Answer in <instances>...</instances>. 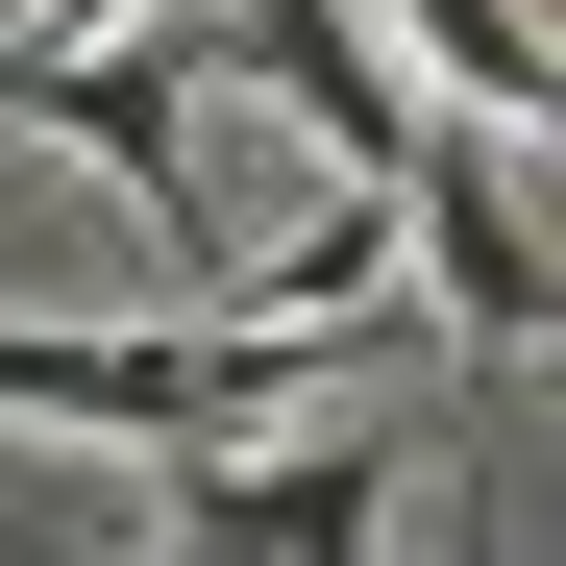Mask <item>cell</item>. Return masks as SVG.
Here are the masks:
<instances>
[{"label":"cell","instance_id":"cell-7","mask_svg":"<svg viewBox=\"0 0 566 566\" xmlns=\"http://www.w3.org/2000/svg\"><path fill=\"white\" fill-rule=\"evenodd\" d=\"M0 566H50V542H25V517H0Z\"/></svg>","mask_w":566,"mask_h":566},{"label":"cell","instance_id":"cell-6","mask_svg":"<svg viewBox=\"0 0 566 566\" xmlns=\"http://www.w3.org/2000/svg\"><path fill=\"white\" fill-rule=\"evenodd\" d=\"M148 25V0H25V50H124Z\"/></svg>","mask_w":566,"mask_h":566},{"label":"cell","instance_id":"cell-1","mask_svg":"<svg viewBox=\"0 0 566 566\" xmlns=\"http://www.w3.org/2000/svg\"><path fill=\"white\" fill-rule=\"evenodd\" d=\"M395 517V443H198V493H172V566H369Z\"/></svg>","mask_w":566,"mask_h":566},{"label":"cell","instance_id":"cell-3","mask_svg":"<svg viewBox=\"0 0 566 566\" xmlns=\"http://www.w3.org/2000/svg\"><path fill=\"white\" fill-rule=\"evenodd\" d=\"M172 50H222L247 99H296V124L345 148V198H395V148H419V99H395V50H369L345 0H222V25H172Z\"/></svg>","mask_w":566,"mask_h":566},{"label":"cell","instance_id":"cell-4","mask_svg":"<svg viewBox=\"0 0 566 566\" xmlns=\"http://www.w3.org/2000/svg\"><path fill=\"white\" fill-rule=\"evenodd\" d=\"M0 124H50V148H99L148 222H198V172H172V25L148 50H0Z\"/></svg>","mask_w":566,"mask_h":566},{"label":"cell","instance_id":"cell-5","mask_svg":"<svg viewBox=\"0 0 566 566\" xmlns=\"http://www.w3.org/2000/svg\"><path fill=\"white\" fill-rule=\"evenodd\" d=\"M345 25H395V50L443 74V124H468V148H517V124H542V25H493V0H345Z\"/></svg>","mask_w":566,"mask_h":566},{"label":"cell","instance_id":"cell-2","mask_svg":"<svg viewBox=\"0 0 566 566\" xmlns=\"http://www.w3.org/2000/svg\"><path fill=\"white\" fill-rule=\"evenodd\" d=\"M395 271H419L443 321H468V369H517V345H542V247H517V172L468 148V124H419V148H395Z\"/></svg>","mask_w":566,"mask_h":566}]
</instances>
